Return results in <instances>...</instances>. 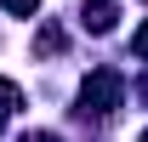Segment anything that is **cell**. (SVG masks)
Wrapping results in <instances>:
<instances>
[{"instance_id":"cell-1","label":"cell","mask_w":148,"mask_h":142,"mask_svg":"<svg viewBox=\"0 0 148 142\" xmlns=\"http://www.w3.org/2000/svg\"><path fill=\"white\" fill-rule=\"evenodd\" d=\"M120 97H125V80H120L114 68L86 74V85H80V102H86V114H114V108H120Z\"/></svg>"},{"instance_id":"cell-2","label":"cell","mask_w":148,"mask_h":142,"mask_svg":"<svg viewBox=\"0 0 148 142\" xmlns=\"http://www.w3.org/2000/svg\"><path fill=\"white\" fill-rule=\"evenodd\" d=\"M114 17H120V12H114V0H86V12H80V23H86L91 34H108Z\"/></svg>"},{"instance_id":"cell-3","label":"cell","mask_w":148,"mask_h":142,"mask_svg":"<svg viewBox=\"0 0 148 142\" xmlns=\"http://www.w3.org/2000/svg\"><path fill=\"white\" fill-rule=\"evenodd\" d=\"M0 108H6V114H12V108H23V91L12 85V80H0Z\"/></svg>"},{"instance_id":"cell-4","label":"cell","mask_w":148,"mask_h":142,"mask_svg":"<svg viewBox=\"0 0 148 142\" xmlns=\"http://www.w3.org/2000/svg\"><path fill=\"white\" fill-rule=\"evenodd\" d=\"M0 6H6L12 17H34V6H40V0H0Z\"/></svg>"},{"instance_id":"cell-5","label":"cell","mask_w":148,"mask_h":142,"mask_svg":"<svg viewBox=\"0 0 148 142\" xmlns=\"http://www.w3.org/2000/svg\"><path fill=\"white\" fill-rule=\"evenodd\" d=\"M34 46H40V51H63V29H46V34H40Z\"/></svg>"},{"instance_id":"cell-6","label":"cell","mask_w":148,"mask_h":142,"mask_svg":"<svg viewBox=\"0 0 148 142\" xmlns=\"http://www.w3.org/2000/svg\"><path fill=\"white\" fill-rule=\"evenodd\" d=\"M137 57H148V23L137 29Z\"/></svg>"},{"instance_id":"cell-7","label":"cell","mask_w":148,"mask_h":142,"mask_svg":"<svg viewBox=\"0 0 148 142\" xmlns=\"http://www.w3.org/2000/svg\"><path fill=\"white\" fill-rule=\"evenodd\" d=\"M0 131H6V108H0Z\"/></svg>"},{"instance_id":"cell-8","label":"cell","mask_w":148,"mask_h":142,"mask_svg":"<svg viewBox=\"0 0 148 142\" xmlns=\"http://www.w3.org/2000/svg\"><path fill=\"white\" fill-rule=\"evenodd\" d=\"M34 142H57V137H34Z\"/></svg>"},{"instance_id":"cell-9","label":"cell","mask_w":148,"mask_h":142,"mask_svg":"<svg viewBox=\"0 0 148 142\" xmlns=\"http://www.w3.org/2000/svg\"><path fill=\"white\" fill-rule=\"evenodd\" d=\"M143 142H148V131H143Z\"/></svg>"}]
</instances>
